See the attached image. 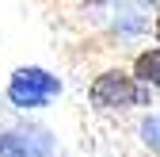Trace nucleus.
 I'll use <instances>...</instances> for the list:
<instances>
[{"label":"nucleus","instance_id":"obj_2","mask_svg":"<svg viewBox=\"0 0 160 157\" xmlns=\"http://www.w3.org/2000/svg\"><path fill=\"white\" fill-rule=\"evenodd\" d=\"M61 92V81L50 77L46 69H19L8 84V100L15 107H42Z\"/></svg>","mask_w":160,"mask_h":157},{"label":"nucleus","instance_id":"obj_8","mask_svg":"<svg viewBox=\"0 0 160 157\" xmlns=\"http://www.w3.org/2000/svg\"><path fill=\"white\" fill-rule=\"evenodd\" d=\"M145 4H156V0H145Z\"/></svg>","mask_w":160,"mask_h":157},{"label":"nucleus","instance_id":"obj_4","mask_svg":"<svg viewBox=\"0 0 160 157\" xmlns=\"http://www.w3.org/2000/svg\"><path fill=\"white\" fill-rule=\"evenodd\" d=\"M141 138H145V146L160 149V115H152V119H145V127H141Z\"/></svg>","mask_w":160,"mask_h":157},{"label":"nucleus","instance_id":"obj_7","mask_svg":"<svg viewBox=\"0 0 160 157\" xmlns=\"http://www.w3.org/2000/svg\"><path fill=\"white\" fill-rule=\"evenodd\" d=\"M88 4H107V0H88Z\"/></svg>","mask_w":160,"mask_h":157},{"label":"nucleus","instance_id":"obj_1","mask_svg":"<svg viewBox=\"0 0 160 157\" xmlns=\"http://www.w3.org/2000/svg\"><path fill=\"white\" fill-rule=\"evenodd\" d=\"M92 104H95V107H107V111H114V107H133V104H149V84L137 88L133 77L111 69V73H103V77H95V84H92Z\"/></svg>","mask_w":160,"mask_h":157},{"label":"nucleus","instance_id":"obj_3","mask_svg":"<svg viewBox=\"0 0 160 157\" xmlns=\"http://www.w3.org/2000/svg\"><path fill=\"white\" fill-rule=\"evenodd\" d=\"M133 77H137L141 84H149V88H152V84H160V46L145 50V54L133 62Z\"/></svg>","mask_w":160,"mask_h":157},{"label":"nucleus","instance_id":"obj_5","mask_svg":"<svg viewBox=\"0 0 160 157\" xmlns=\"http://www.w3.org/2000/svg\"><path fill=\"white\" fill-rule=\"evenodd\" d=\"M0 157H27V149H23V142H19V138L0 134Z\"/></svg>","mask_w":160,"mask_h":157},{"label":"nucleus","instance_id":"obj_6","mask_svg":"<svg viewBox=\"0 0 160 157\" xmlns=\"http://www.w3.org/2000/svg\"><path fill=\"white\" fill-rule=\"evenodd\" d=\"M156 38H160V15H156Z\"/></svg>","mask_w":160,"mask_h":157}]
</instances>
